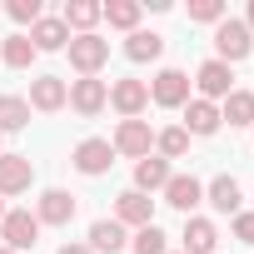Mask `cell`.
I'll return each instance as SVG.
<instances>
[{"label": "cell", "instance_id": "obj_24", "mask_svg": "<svg viewBox=\"0 0 254 254\" xmlns=\"http://www.w3.org/2000/svg\"><path fill=\"white\" fill-rule=\"evenodd\" d=\"M25 125H30V100H20V95H0V135L25 130Z\"/></svg>", "mask_w": 254, "mask_h": 254}, {"label": "cell", "instance_id": "obj_29", "mask_svg": "<svg viewBox=\"0 0 254 254\" xmlns=\"http://www.w3.org/2000/svg\"><path fill=\"white\" fill-rule=\"evenodd\" d=\"M190 20H199V25H219V20H224V0H190Z\"/></svg>", "mask_w": 254, "mask_h": 254}, {"label": "cell", "instance_id": "obj_1", "mask_svg": "<svg viewBox=\"0 0 254 254\" xmlns=\"http://www.w3.org/2000/svg\"><path fill=\"white\" fill-rule=\"evenodd\" d=\"M214 60H224V65H234V60H244L249 50H254V35H249V25L244 20H234V15H224L219 25H214Z\"/></svg>", "mask_w": 254, "mask_h": 254}, {"label": "cell", "instance_id": "obj_11", "mask_svg": "<svg viewBox=\"0 0 254 254\" xmlns=\"http://www.w3.org/2000/svg\"><path fill=\"white\" fill-rule=\"evenodd\" d=\"M115 165V145L110 140H80L75 145V170L80 175H105Z\"/></svg>", "mask_w": 254, "mask_h": 254}, {"label": "cell", "instance_id": "obj_16", "mask_svg": "<svg viewBox=\"0 0 254 254\" xmlns=\"http://www.w3.org/2000/svg\"><path fill=\"white\" fill-rule=\"evenodd\" d=\"M35 219H40V224H70V219H75V194H65V190H45Z\"/></svg>", "mask_w": 254, "mask_h": 254}, {"label": "cell", "instance_id": "obj_27", "mask_svg": "<svg viewBox=\"0 0 254 254\" xmlns=\"http://www.w3.org/2000/svg\"><path fill=\"white\" fill-rule=\"evenodd\" d=\"M155 145H160V160H180L190 150V135H185V125H170V130L155 135Z\"/></svg>", "mask_w": 254, "mask_h": 254}, {"label": "cell", "instance_id": "obj_7", "mask_svg": "<svg viewBox=\"0 0 254 254\" xmlns=\"http://www.w3.org/2000/svg\"><path fill=\"white\" fill-rule=\"evenodd\" d=\"M30 180H35L30 155H0V199H5V194H25Z\"/></svg>", "mask_w": 254, "mask_h": 254}, {"label": "cell", "instance_id": "obj_32", "mask_svg": "<svg viewBox=\"0 0 254 254\" xmlns=\"http://www.w3.org/2000/svg\"><path fill=\"white\" fill-rule=\"evenodd\" d=\"M60 254H95V249H90V244H65Z\"/></svg>", "mask_w": 254, "mask_h": 254}, {"label": "cell", "instance_id": "obj_28", "mask_svg": "<svg viewBox=\"0 0 254 254\" xmlns=\"http://www.w3.org/2000/svg\"><path fill=\"white\" fill-rule=\"evenodd\" d=\"M135 254H170V239H165V229L160 224H145V229H135Z\"/></svg>", "mask_w": 254, "mask_h": 254}, {"label": "cell", "instance_id": "obj_5", "mask_svg": "<svg viewBox=\"0 0 254 254\" xmlns=\"http://www.w3.org/2000/svg\"><path fill=\"white\" fill-rule=\"evenodd\" d=\"M150 100H155V105H165V110L190 105V75H185V70H160V75H155V85H150Z\"/></svg>", "mask_w": 254, "mask_h": 254}, {"label": "cell", "instance_id": "obj_2", "mask_svg": "<svg viewBox=\"0 0 254 254\" xmlns=\"http://www.w3.org/2000/svg\"><path fill=\"white\" fill-rule=\"evenodd\" d=\"M115 155H130V160H145L155 150V130H150V120H120V130H115Z\"/></svg>", "mask_w": 254, "mask_h": 254}, {"label": "cell", "instance_id": "obj_35", "mask_svg": "<svg viewBox=\"0 0 254 254\" xmlns=\"http://www.w3.org/2000/svg\"><path fill=\"white\" fill-rule=\"evenodd\" d=\"M0 254H15V249H5V244H0Z\"/></svg>", "mask_w": 254, "mask_h": 254}, {"label": "cell", "instance_id": "obj_15", "mask_svg": "<svg viewBox=\"0 0 254 254\" xmlns=\"http://www.w3.org/2000/svg\"><path fill=\"white\" fill-rule=\"evenodd\" d=\"M204 199V185L194 180V175H170V185H165V204H175V209H194Z\"/></svg>", "mask_w": 254, "mask_h": 254}, {"label": "cell", "instance_id": "obj_10", "mask_svg": "<svg viewBox=\"0 0 254 254\" xmlns=\"http://www.w3.org/2000/svg\"><path fill=\"white\" fill-rule=\"evenodd\" d=\"M115 219H120V224L145 229V224H155V199H150V194H140V190H125V194L115 199Z\"/></svg>", "mask_w": 254, "mask_h": 254}, {"label": "cell", "instance_id": "obj_12", "mask_svg": "<svg viewBox=\"0 0 254 254\" xmlns=\"http://www.w3.org/2000/svg\"><path fill=\"white\" fill-rule=\"evenodd\" d=\"M65 100H70V85H65L60 75H40V80L30 85V110H45V115H50V110H60Z\"/></svg>", "mask_w": 254, "mask_h": 254}, {"label": "cell", "instance_id": "obj_34", "mask_svg": "<svg viewBox=\"0 0 254 254\" xmlns=\"http://www.w3.org/2000/svg\"><path fill=\"white\" fill-rule=\"evenodd\" d=\"M0 219H5V199H0Z\"/></svg>", "mask_w": 254, "mask_h": 254}, {"label": "cell", "instance_id": "obj_33", "mask_svg": "<svg viewBox=\"0 0 254 254\" xmlns=\"http://www.w3.org/2000/svg\"><path fill=\"white\" fill-rule=\"evenodd\" d=\"M244 25H249V35H254V0H249V15H244Z\"/></svg>", "mask_w": 254, "mask_h": 254}, {"label": "cell", "instance_id": "obj_6", "mask_svg": "<svg viewBox=\"0 0 254 254\" xmlns=\"http://www.w3.org/2000/svg\"><path fill=\"white\" fill-rule=\"evenodd\" d=\"M65 105H75L80 115H100V110L110 105V85L95 80V75H80V80L70 85V100H65Z\"/></svg>", "mask_w": 254, "mask_h": 254}, {"label": "cell", "instance_id": "obj_20", "mask_svg": "<svg viewBox=\"0 0 254 254\" xmlns=\"http://www.w3.org/2000/svg\"><path fill=\"white\" fill-rule=\"evenodd\" d=\"M185 249L180 254H214V244H219V229L209 224V219H185Z\"/></svg>", "mask_w": 254, "mask_h": 254}, {"label": "cell", "instance_id": "obj_14", "mask_svg": "<svg viewBox=\"0 0 254 254\" xmlns=\"http://www.w3.org/2000/svg\"><path fill=\"white\" fill-rule=\"evenodd\" d=\"M30 45H35V50H65V45H70L65 20H60V15H40V20L30 25Z\"/></svg>", "mask_w": 254, "mask_h": 254}, {"label": "cell", "instance_id": "obj_21", "mask_svg": "<svg viewBox=\"0 0 254 254\" xmlns=\"http://www.w3.org/2000/svg\"><path fill=\"white\" fill-rule=\"evenodd\" d=\"M60 20H65V30H80V35H95V20H105V15H100V0H70Z\"/></svg>", "mask_w": 254, "mask_h": 254}, {"label": "cell", "instance_id": "obj_9", "mask_svg": "<svg viewBox=\"0 0 254 254\" xmlns=\"http://www.w3.org/2000/svg\"><path fill=\"white\" fill-rule=\"evenodd\" d=\"M194 85H199V100H224L229 90H234V75H229V65L224 60H204L199 65V75H194Z\"/></svg>", "mask_w": 254, "mask_h": 254}, {"label": "cell", "instance_id": "obj_22", "mask_svg": "<svg viewBox=\"0 0 254 254\" xmlns=\"http://www.w3.org/2000/svg\"><path fill=\"white\" fill-rule=\"evenodd\" d=\"M125 55L130 60H160L165 55V35H155V30H130V40H125Z\"/></svg>", "mask_w": 254, "mask_h": 254}, {"label": "cell", "instance_id": "obj_18", "mask_svg": "<svg viewBox=\"0 0 254 254\" xmlns=\"http://www.w3.org/2000/svg\"><path fill=\"white\" fill-rule=\"evenodd\" d=\"M125 244H130V239H125V224L120 219H95L90 224V249L95 254H120Z\"/></svg>", "mask_w": 254, "mask_h": 254}, {"label": "cell", "instance_id": "obj_30", "mask_svg": "<svg viewBox=\"0 0 254 254\" xmlns=\"http://www.w3.org/2000/svg\"><path fill=\"white\" fill-rule=\"evenodd\" d=\"M10 20H20V25H35L40 20V0H10Z\"/></svg>", "mask_w": 254, "mask_h": 254}, {"label": "cell", "instance_id": "obj_3", "mask_svg": "<svg viewBox=\"0 0 254 254\" xmlns=\"http://www.w3.org/2000/svg\"><path fill=\"white\" fill-rule=\"evenodd\" d=\"M0 234H5V249H35V239H40V219L30 214V209H10L5 219H0Z\"/></svg>", "mask_w": 254, "mask_h": 254}, {"label": "cell", "instance_id": "obj_36", "mask_svg": "<svg viewBox=\"0 0 254 254\" xmlns=\"http://www.w3.org/2000/svg\"><path fill=\"white\" fill-rule=\"evenodd\" d=\"M0 155H5V150H0Z\"/></svg>", "mask_w": 254, "mask_h": 254}, {"label": "cell", "instance_id": "obj_8", "mask_svg": "<svg viewBox=\"0 0 254 254\" xmlns=\"http://www.w3.org/2000/svg\"><path fill=\"white\" fill-rule=\"evenodd\" d=\"M110 105H115L125 120H140V110L150 105V85H145V80H115V85H110Z\"/></svg>", "mask_w": 254, "mask_h": 254}, {"label": "cell", "instance_id": "obj_19", "mask_svg": "<svg viewBox=\"0 0 254 254\" xmlns=\"http://www.w3.org/2000/svg\"><path fill=\"white\" fill-rule=\"evenodd\" d=\"M165 185H170V160L145 155V160L135 165V190H140V194H155V190H165Z\"/></svg>", "mask_w": 254, "mask_h": 254}, {"label": "cell", "instance_id": "obj_17", "mask_svg": "<svg viewBox=\"0 0 254 254\" xmlns=\"http://www.w3.org/2000/svg\"><path fill=\"white\" fill-rule=\"evenodd\" d=\"M219 105H209V100H190L185 105V135H214L219 130Z\"/></svg>", "mask_w": 254, "mask_h": 254}, {"label": "cell", "instance_id": "obj_23", "mask_svg": "<svg viewBox=\"0 0 254 254\" xmlns=\"http://www.w3.org/2000/svg\"><path fill=\"white\" fill-rule=\"evenodd\" d=\"M140 10H145L140 0H105V5H100V15H105L115 30H135V25H140Z\"/></svg>", "mask_w": 254, "mask_h": 254}, {"label": "cell", "instance_id": "obj_13", "mask_svg": "<svg viewBox=\"0 0 254 254\" xmlns=\"http://www.w3.org/2000/svg\"><path fill=\"white\" fill-rule=\"evenodd\" d=\"M204 199H209L219 214H239L244 190H239V180H234V175H214V180H209V190H204Z\"/></svg>", "mask_w": 254, "mask_h": 254}, {"label": "cell", "instance_id": "obj_4", "mask_svg": "<svg viewBox=\"0 0 254 254\" xmlns=\"http://www.w3.org/2000/svg\"><path fill=\"white\" fill-rule=\"evenodd\" d=\"M70 65L80 70V75H95L105 60H110V40H100V35H70Z\"/></svg>", "mask_w": 254, "mask_h": 254}, {"label": "cell", "instance_id": "obj_26", "mask_svg": "<svg viewBox=\"0 0 254 254\" xmlns=\"http://www.w3.org/2000/svg\"><path fill=\"white\" fill-rule=\"evenodd\" d=\"M40 50L30 45V35H10L5 45H0V60H5L10 70H30V60H35Z\"/></svg>", "mask_w": 254, "mask_h": 254}, {"label": "cell", "instance_id": "obj_25", "mask_svg": "<svg viewBox=\"0 0 254 254\" xmlns=\"http://www.w3.org/2000/svg\"><path fill=\"white\" fill-rule=\"evenodd\" d=\"M219 120H229V125H254V95H249V90H229Z\"/></svg>", "mask_w": 254, "mask_h": 254}, {"label": "cell", "instance_id": "obj_31", "mask_svg": "<svg viewBox=\"0 0 254 254\" xmlns=\"http://www.w3.org/2000/svg\"><path fill=\"white\" fill-rule=\"evenodd\" d=\"M234 239L239 244H254V209H239L234 214Z\"/></svg>", "mask_w": 254, "mask_h": 254}]
</instances>
